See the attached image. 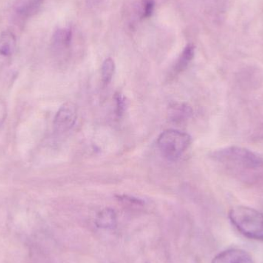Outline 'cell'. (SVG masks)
Listing matches in <instances>:
<instances>
[{
	"instance_id": "cell-1",
	"label": "cell",
	"mask_w": 263,
	"mask_h": 263,
	"mask_svg": "<svg viewBox=\"0 0 263 263\" xmlns=\"http://www.w3.org/2000/svg\"><path fill=\"white\" fill-rule=\"evenodd\" d=\"M229 218L235 228L246 237L263 241V213L245 205L233 207Z\"/></svg>"
},
{
	"instance_id": "cell-2",
	"label": "cell",
	"mask_w": 263,
	"mask_h": 263,
	"mask_svg": "<svg viewBox=\"0 0 263 263\" xmlns=\"http://www.w3.org/2000/svg\"><path fill=\"white\" fill-rule=\"evenodd\" d=\"M212 157L220 163L246 170H258L263 167L262 157L248 148L237 145L216 150L212 155Z\"/></svg>"
},
{
	"instance_id": "cell-3",
	"label": "cell",
	"mask_w": 263,
	"mask_h": 263,
	"mask_svg": "<svg viewBox=\"0 0 263 263\" xmlns=\"http://www.w3.org/2000/svg\"><path fill=\"white\" fill-rule=\"evenodd\" d=\"M191 136L176 129H168L159 135L157 145L162 155L170 159H176L190 147Z\"/></svg>"
},
{
	"instance_id": "cell-4",
	"label": "cell",
	"mask_w": 263,
	"mask_h": 263,
	"mask_svg": "<svg viewBox=\"0 0 263 263\" xmlns=\"http://www.w3.org/2000/svg\"><path fill=\"white\" fill-rule=\"evenodd\" d=\"M77 119V106L70 102L64 103L59 109L54 119V129L59 133L70 130Z\"/></svg>"
},
{
	"instance_id": "cell-5",
	"label": "cell",
	"mask_w": 263,
	"mask_h": 263,
	"mask_svg": "<svg viewBox=\"0 0 263 263\" xmlns=\"http://www.w3.org/2000/svg\"><path fill=\"white\" fill-rule=\"evenodd\" d=\"M211 263H255L252 256L241 249H229L215 256Z\"/></svg>"
},
{
	"instance_id": "cell-6",
	"label": "cell",
	"mask_w": 263,
	"mask_h": 263,
	"mask_svg": "<svg viewBox=\"0 0 263 263\" xmlns=\"http://www.w3.org/2000/svg\"><path fill=\"white\" fill-rule=\"evenodd\" d=\"M117 223V213L112 209H104L96 216L95 224L98 228L103 229V230H111L116 227Z\"/></svg>"
},
{
	"instance_id": "cell-7",
	"label": "cell",
	"mask_w": 263,
	"mask_h": 263,
	"mask_svg": "<svg viewBox=\"0 0 263 263\" xmlns=\"http://www.w3.org/2000/svg\"><path fill=\"white\" fill-rule=\"evenodd\" d=\"M43 3V0H16L14 9L22 16H32L36 13Z\"/></svg>"
},
{
	"instance_id": "cell-8",
	"label": "cell",
	"mask_w": 263,
	"mask_h": 263,
	"mask_svg": "<svg viewBox=\"0 0 263 263\" xmlns=\"http://www.w3.org/2000/svg\"><path fill=\"white\" fill-rule=\"evenodd\" d=\"M194 55L195 46L193 44L187 45L176 61L174 66L175 73H180L183 72L194 58Z\"/></svg>"
},
{
	"instance_id": "cell-9",
	"label": "cell",
	"mask_w": 263,
	"mask_h": 263,
	"mask_svg": "<svg viewBox=\"0 0 263 263\" xmlns=\"http://www.w3.org/2000/svg\"><path fill=\"white\" fill-rule=\"evenodd\" d=\"M16 40L15 35L9 31L3 32L0 35V54L9 57L15 52Z\"/></svg>"
},
{
	"instance_id": "cell-10",
	"label": "cell",
	"mask_w": 263,
	"mask_h": 263,
	"mask_svg": "<svg viewBox=\"0 0 263 263\" xmlns=\"http://www.w3.org/2000/svg\"><path fill=\"white\" fill-rule=\"evenodd\" d=\"M72 40V30L70 27L57 29L53 35L54 45L60 49H65L70 46Z\"/></svg>"
},
{
	"instance_id": "cell-11",
	"label": "cell",
	"mask_w": 263,
	"mask_h": 263,
	"mask_svg": "<svg viewBox=\"0 0 263 263\" xmlns=\"http://www.w3.org/2000/svg\"><path fill=\"white\" fill-rule=\"evenodd\" d=\"M193 114L190 106L185 104H174L170 108L168 116L174 122H182L190 118Z\"/></svg>"
},
{
	"instance_id": "cell-12",
	"label": "cell",
	"mask_w": 263,
	"mask_h": 263,
	"mask_svg": "<svg viewBox=\"0 0 263 263\" xmlns=\"http://www.w3.org/2000/svg\"><path fill=\"white\" fill-rule=\"evenodd\" d=\"M115 62L112 58H107L102 65L101 76L102 80L104 84L107 85L110 83L115 73Z\"/></svg>"
},
{
	"instance_id": "cell-13",
	"label": "cell",
	"mask_w": 263,
	"mask_h": 263,
	"mask_svg": "<svg viewBox=\"0 0 263 263\" xmlns=\"http://www.w3.org/2000/svg\"><path fill=\"white\" fill-rule=\"evenodd\" d=\"M155 6V0H142L140 9L141 18H149L154 12Z\"/></svg>"
},
{
	"instance_id": "cell-14",
	"label": "cell",
	"mask_w": 263,
	"mask_h": 263,
	"mask_svg": "<svg viewBox=\"0 0 263 263\" xmlns=\"http://www.w3.org/2000/svg\"><path fill=\"white\" fill-rule=\"evenodd\" d=\"M116 100V112L118 117H122L124 114L126 103L125 99L121 94L117 93L114 97Z\"/></svg>"
},
{
	"instance_id": "cell-15",
	"label": "cell",
	"mask_w": 263,
	"mask_h": 263,
	"mask_svg": "<svg viewBox=\"0 0 263 263\" xmlns=\"http://www.w3.org/2000/svg\"><path fill=\"white\" fill-rule=\"evenodd\" d=\"M119 199L125 203L132 204V205H142V202L140 199H136L133 196H119Z\"/></svg>"
},
{
	"instance_id": "cell-16",
	"label": "cell",
	"mask_w": 263,
	"mask_h": 263,
	"mask_svg": "<svg viewBox=\"0 0 263 263\" xmlns=\"http://www.w3.org/2000/svg\"><path fill=\"white\" fill-rule=\"evenodd\" d=\"M6 117V109L5 105L0 102V126L4 123Z\"/></svg>"
},
{
	"instance_id": "cell-17",
	"label": "cell",
	"mask_w": 263,
	"mask_h": 263,
	"mask_svg": "<svg viewBox=\"0 0 263 263\" xmlns=\"http://www.w3.org/2000/svg\"><path fill=\"white\" fill-rule=\"evenodd\" d=\"M105 0H86V4L89 7H96L102 4Z\"/></svg>"
}]
</instances>
